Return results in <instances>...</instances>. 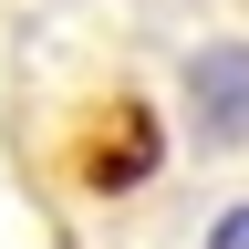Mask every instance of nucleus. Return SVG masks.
Here are the masks:
<instances>
[{
  "label": "nucleus",
  "mask_w": 249,
  "mask_h": 249,
  "mask_svg": "<svg viewBox=\"0 0 249 249\" xmlns=\"http://www.w3.org/2000/svg\"><path fill=\"white\" fill-rule=\"evenodd\" d=\"M177 124L197 156H249V31H197L177 52Z\"/></svg>",
  "instance_id": "obj_1"
},
{
  "label": "nucleus",
  "mask_w": 249,
  "mask_h": 249,
  "mask_svg": "<svg viewBox=\"0 0 249 249\" xmlns=\"http://www.w3.org/2000/svg\"><path fill=\"white\" fill-rule=\"evenodd\" d=\"M197 249H249V197H229V208H218V218H208V239H197Z\"/></svg>",
  "instance_id": "obj_2"
}]
</instances>
